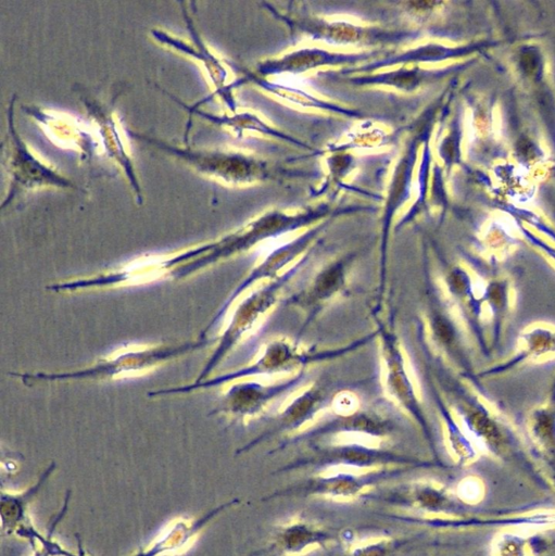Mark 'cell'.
<instances>
[{
  "instance_id": "4316f807",
  "label": "cell",
  "mask_w": 555,
  "mask_h": 556,
  "mask_svg": "<svg viewBox=\"0 0 555 556\" xmlns=\"http://www.w3.org/2000/svg\"><path fill=\"white\" fill-rule=\"evenodd\" d=\"M319 547V544L318 543H312V544H308L307 546H305L300 553H289V554H286L287 556H303V555H306L311 552H313L314 549L318 548Z\"/></svg>"
},
{
  "instance_id": "83f0119b",
  "label": "cell",
  "mask_w": 555,
  "mask_h": 556,
  "mask_svg": "<svg viewBox=\"0 0 555 556\" xmlns=\"http://www.w3.org/2000/svg\"><path fill=\"white\" fill-rule=\"evenodd\" d=\"M425 518H428V519H432V518H444V519H453L455 518L454 516H451V515H445L443 513H426L424 515Z\"/></svg>"
},
{
  "instance_id": "cb8c5ba5",
  "label": "cell",
  "mask_w": 555,
  "mask_h": 556,
  "mask_svg": "<svg viewBox=\"0 0 555 556\" xmlns=\"http://www.w3.org/2000/svg\"><path fill=\"white\" fill-rule=\"evenodd\" d=\"M40 551L35 552L34 556H50V555H60V556H71L72 554H68L65 552L59 544L54 543L51 545L42 546Z\"/></svg>"
},
{
  "instance_id": "7a4b0ae2",
  "label": "cell",
  "mask_w": 555,
  "mask_h": 556,
  "mask_svg": "<svg viewBox=\"0 0 555 556\" xmlns=\"http://www.w3.org/2000/svg\"><path fill=\"white\" fill-rule=\"evenodd\" d=\"M276 20L282 22L293 35L306 37L333 47L376 48L415 41L416 28L360 25L345 20H327L310 13L280 12L270 3H262Z\"/></svg>"
},
{
  "instance_id": "7402d4cb",
  "label": "cell",
  "mask_w": 555,
  "mask_h": 556,
  "mask_svg": "<svg viewBox=\"0 0 555 556\" xmlns=\"http://www.w3.org/2000/svg\"><path fill=\"white\" fill-rule=\"evenodd\" d=\"M331 406L336 415H350L360 409V400L353 392L341 390L335 393Z\"/></svg>"
},
{
  "instance_id": "5b68a950",
  "label": "cell",
  "mask_w": 555,
  "mask_h": 556,
  "mask_svg": "<svg viewBox=\"0 0 555 556\" xmlns=\"http://www.w3.org/2000/svg\"><path fill=\"white\" fill-rule=\"evenodd\" d=\"M182 14L191 42L159 28H152L150 35L160 45L198 61L205 70L214 91L211 96L189 105L191 108H200L201 104L217 96L222 99L230 113L237 112L238 104L234 97V89L242 86L241 80L239 78L232 81L229 80L230 67L227 61L218 58L203 41L192 20L189 17L186 8H182Z\"/></svg>"
},
{
  "instance_id": "e0dca14e",
  "label": "cell",
  "mask_w": 555,
  "mask_h": 556,
  "mask_svg": "<svg viewBox=\"0 0 555 556\" xmlns=\"http://www.w3.org/2000/svg\"><path fill=\"white\" fill-rule=\"evenodd\" d=\"M53 464L40 476L35 485L29 486L20 494H1V526L7 533L15 532L29 540L39 539L41 542L45 538L26 521V509L28 503L35 497L38 491L48 479L50 472L53 471Z\"/></svg>"
},
{
  "instance_id": "2e32d148",
  "label": "cell",
  "mask_w": 555,
  "mask_h": 556,
  "mask_svg": "<svg viewBox=\"0 0 555 556\" xmlns=\"http://www.w3.org/2000/svg\"><path fill=\"white\" fill-rule=\"evenodd\" d=\"M432 71L420 65H401L370 74L340 77L346 84L362 87H390L402 92H414L433 78Z\"/></svg>"
},
{
  "instance_id": "603a6c76",
  "label": "cell",
  "mask_w": 555,
  "mask_h": 556,
  "mask_svg": "<svg viewBox=\"0 0 555 556\" xmlns=\"http://www.w3.org/2000/svg\"><path fill=\"white\" fill-rule=\"evenodd\" d=\"M382 467V465L380 464H375V465H371V466H368V467H363V468H355V467H348L349 470H344L342 469L341 467H331V468H328L324 471H321L320 473H318L319 477L321 478H330L335 475H338V473H351V475H354V476H363V475H366V473H369V472H374V471H377L379 470L380 468Z\"/></svg>"
},
{
  "instance_id": "7c38bea8",
  "label": "cell",
  "mask_w": 555,
  "mask_h": 556,
  "mask_svg": "<svg viewBox=\"0 0 555 556\" xmlns=\"http://www.w3.org/2000/svg\"><path fill=\"white\" fill-rule=\"evenodd\" d=\"M229 67L240 73V78L244 84L250 83L270 93L285 102L303 108L313 109L321 112L338 114L348 118L363 119L366 117L361 110L349 108L337 102L325 100L314 96L300 87H293L270 80L267 77L257 75L254 71L226 60Z\"/></svg>"
},
{
  "instance_id": "f1b7e54d",
  "label": "cell",
  "mask_w": 555,
  "mask_h": 556,
  "mask_svg": "<svg viewBox=\"0 0 555 556\" xmlns=\"http://www.w3.org/2000/svg\"><path fill=\"white\" fill-rule=\"evenodd\" d=\"M370 490H373V486L366 485V486H363L361 490H358L357 494L361 495V494L369 492Z\"/></svg>"
},
{
  "instance_id": "484cf974",
  "label": "cell",
  "mask_w": 555,
  "mask_h": 556,
  "mask_svg": "<svg viewBox=\"0 0 555 556\" xmlns=\"http://www.w3.org/2000/svg\"><path fill=\"white\" fill-rule=\"evenodd\" d=\"M356 496L357 495H329V494H326L324 497L326 498H329L331 501H335V502H342V503H348V502H353L356 500Z\"/></svg>"
},
{
  "instance_id": "ac0fdd59",
  "label": "cell",
  "mask_w": 555,
  "mask_h": 556,
  "mask_svg": "<svg viewBox=\"0 0 555 556\" xmlns=\"http://www.w3.org/2000/svg\"><path fill=\"white\" fill-rule=\"evenodd\" d=\"M218 510L219 508H215L198 519L180 518L172 521L146 548L131 556H161L182 549L201 532Z\"/></svg>"
},
{
  "instance_id": "44dd1931",
  "label": "cell",
  "mask_w": 555,
  "mask_h": 556,
  "mask_svg": "<svg viewBox=\"0 0 555 556\" xmlns=\"http://www.w3.org/2000/svg\"><path fill=\"white\" fill-rule=\"evenodd\" d=\"M326 163L329 170V179L327 184L323 186V191L340 181L348 176L354 168V156L350 152H332L326 157Z\"/></svg>"
},
{
  "instance_id": "277c9868",
  "label": "cell",
  "mask_w": 555,
  "mask_h": 556,
  "mask_svg": "<svg viewBox=\"0 0 555 556\" xmlns=\"http://www.w3.org/2000/svg\"><path fill=\"white\" fill-rule=\"evenodd\" d=\"M428 130L429 124L427 122H421V119L420 123L415 122L413 131L406 138L404 149L394 165L387 188L381 215L380 292L383 291L386 281L388 244L393 217L412 197L413 177L418 154L422 144L428 140Z\"/></svg>"
},
{
  "instance_id": "ffe728a7",
  "label": "cell",
  "mask_w": 555,
  "mask_h": 556,
  "mask_svg": "<svg viewBox=\"0 0 555 556\" xmlns=\"http://www.w3.org/2000/svg\"><path fill=\"white\" fill-rule=\"evenodd\" d=\"M390 135L379 127L366 123L357 129H353L342 142L328 146L323 150V154L332 152H349L354 148H371L386 144Z\"/></svg>"
},
{
  "instance_id": "4fadbf2b",
  "label": "cell",
  "mask_w": 555,
  "mask_h": 556,
  "mask_svg": "<svg viewBox=\"0 0 555 556\" xmlns=\"http://www.w3.org/2000/svg\"><path fill=\"white\" fill-rule=\"evenodd\" d=\"M354 257V254H348L327 264L316 274L307 288L290 296L288 303L308 308V323L324 304L331 301L344 289L348 271Z\"/></svg>"
},
{
  "instance_id": "9a60e30c",
  "label": "cell",
  "mask_w": 555,
  "mask_h": 556,
  "mask_svg": "<svg viewBox=\"0 0 555 556\" xmlns=\"http://www.w3.org/2000/svg\"><path fill=\"white\" fill-rule=\"evenodd\" d=\"M335 394L327 383H314L294 396L275 417L277 424L288 430L298 431L331 405Z\"/></svg>"
},
{
  "instance_id": "3957f363",
  "label": "cell",
  "mask_w": 555,
  "mask_h": 556,
  "mask_svg": "<svg viewBox=\"0 0 555 556\" xmlns=\"http://www.w3.org/2000/svg\"><path fill=\"white\" fill-rule=\"evenodd\" d=\"M14 101L12 98L7 110L9 149L7 169L11 175L9 193L2 203V208L10 204L18 194L39 188L79 189L71 179L61 175L53 167L43 163L21 138L14 125Z\"/></svg>"
},
{
  "instance_id": "8992f818",
  "label": "cell",
  "mask_w": 555,
  "mask_h": 556,
  "mask_svg": "<svg viewBox=\"0 0 555 556\" xmlns=\"http://www.w3.org/2000/svg\"><path fill=\"white\" fill-rule=\"evenodd\" d=\"M310 257L311 251L301 256L282 275L262 285L240 302L223 336L212 361L213 364L218 362L277 303L281 289L307 264Z\"/></svg>"
},
{
  "instance_id": "52a82bcc",
  "label": "cell",
  "mask_w": 555,
  "mask_h": 556,
  "mask_svg": "<svg viewBox=\"0 0 555 556\" xmlns=\"http://www.w3.org/2000/svg\"><path fill=\"white\" fill-rule=\"evenodd\" d=\"M388 51V49H375L362 52H339L319 47H305L281 56L264 60L257 63L254 72L268 78L282 74L300 75L328 66L354 67L374 61Z\"/></svg>"
},
{
  "instance_id": "30bf717a",
  "label": "cell",
  "mask_w": 555,
  "mask_h": 556,
  "mask_svg": "<svg viewBox=\"0 0 555 556\" xmlns=\"http://www.w3.org/2000/svg\"><path fill=\"white\" fill-rule=\"evenodd\" d=\"M308 378V372L303 369L275 383L264 384L254 380L237 383L227 393V409L236 415L254 416L281 395L300 389Z\"/></svg>"
},
{
  "instance_id": "5bb4252c",
  "label": "cell",
  "mask_w": 555,
  "mask_h": 556,
  "mask_svg": "<svg viewBox=\"0 0 555 556\" xmlns=\"http://www.w3.org/2000/svg\"><path fill=\"white\" fill-rule=\"evenodd\" d=\"M85 106L93 122L98 125L101 134L104 150L110 157L115 159L122 165L133 190L136 194L137 202L141 203L142 195L139 181L137 179L130 155L127 153L126 146L121 136V127L112 109L102 105L96 100H84Z\"/></svg>"
},
{
  "instance_id": "d4e9b609",
  "label": "cell",
  "mask_w": 555,
  "mask_h": 556,
  "mask_svg": "<svg viewBox=\"0 0 555 556\" xmlns=\"http://www.w3.org/2000/svg\"><path fill=\"white\" fill-rule=\"evenodd\" d=\"M386 540H387V538H384V536H376V538L364 539V540L357 541L354 544H352L351 547H350V551L353 552L354 549L363 548V547H366L368 545H374V544L380 543V542L386 541Z\"/></svg>"
},
{
  "instance_id": "8fae6325",
  "label": "cell",
  "mask_w": 555,
  "mask_h": 556,
  "mask_svg": "<svg viewBox=\"0 0 555 556\" xmlns=\"http://www.w3.org/2000/svg\"><path fill=\"white\" fill-rule=\"evenodd\" d=\"M160 88V87H157ZM161 91L167 97H169L173 101H175L177 104H179L182 109H185L188 112L189 119L188 125L190 123V118L194 115L200 116L201 118L210 122L211 124L225 127L232 131L238 138H241L245 132H255L260 134L262 136H266L269 138H274L283 142H287L289 144H292L294 147L307 150L316 155H321L323 150H318L316 148H313L307 142L287 134L270 124H268L266 121H264L261 116H258L256 113L253 112H235V113H228V114H213L210 112H205L201 110L200 108H191L189 104L182 102L180 99H178L175 94L160 88Z\"/></svg>"
},
{
  "instance_id": "6da1fadb",
  "label": "cell",
  "mask_w": 555,
  "mask_h": 556,
  "mask_svg": "<svg viewBox=\"0 0 555 556\" xmlns=\"http://www.w3.org/2000/svg\"><path fill=\"white\" fill-rule=\"evenodd\" d=\"M127 134L133 139L152 144L166 154L173 155L198 174L230 186H245L289 177H306L308 174L274 165L264 159L244 152L181 148L137 131L128 130Z\"/></svg>"
},
{
  "instance_id": "ba28073f",
  "label": "cell",
  "mask_w": 555,
  "mask_h": 556,
  "mask_svg": "<svg viewBox=\"0 0 555 556\" xmlns=\"http://www.w3.org/2000/svg\"><path fill=\"white\" fill-rule=\"evenodd\" d=\"M381 356L384 366V389L393 402L418 422H424L419 397L415 392L400 342L395 333L379 326Z\"/></svg>"
},
{
  "instance_id": "f546056e",
  "label": "cell",
  "mask_w": 555,
  "mask_h": 556,
  "mask_svg": "<svg viewBox=\"0 0 555 556\" xmlns=\"http://www.w3.org/2000/svg\"><path fill=\"white\" fill-rule=\"evenodd\" d=\"M76 556H87V554L85 553V551L83 548L81 542L79 540H78V554Z\"/></svg>"
},
{
  "instance_id": "9c48e42d",
  "label": "cell",
  "mask_w": 555,
  "mask_h": 556,
  "mask_svg": "<svg viewBox=\"0 0 555 556\" xmlns=\"http://www.w3.org/2000/svg\"><path fill=\"white\" fill-rule=\"evenodd\" d=\"M338 216H331L307 229L301 235L294 237L292 240L287 241L277 248L273 249L265 258L255 266L247 278L237 287L234 293L230 295L224 307L220 309L218 320L220 316L225 314L231 303L245 290H248L254 283L262 280H273L279 277V271L290 264H294L299 256H303L307 250L313 245V242L318 236L332 223Z\"/></svg>"
},
{
  "instance_id": "d6986e66",
  "label": "cell",
  "mask_w": 555,
  "mask_h": 556,
  "mask_svg": "<svg viewBox=\"0 0 555 556\" xmlns=\"http://www.w3.org/2000/svg\"><path fill=\"white\" fill-rule=\"evenodd\" d=\"M335 418L325 422V426L314 425L315 428H331L333 433H356L368 438L380 440L391 425L388 415L378 409H358L350 415H336Z\"/></svg>"
}]
</instances>
